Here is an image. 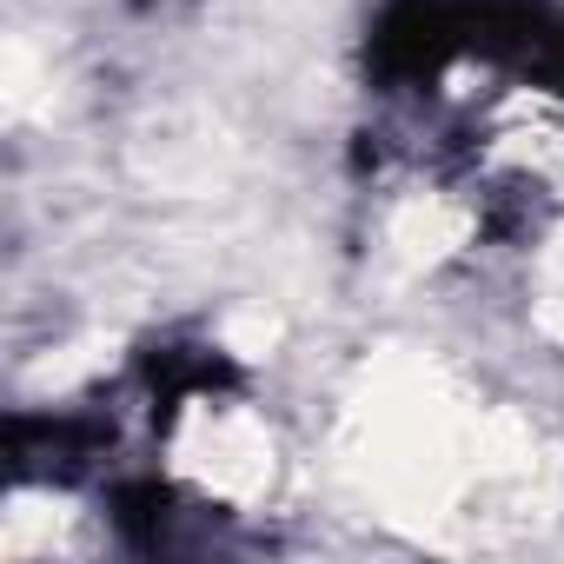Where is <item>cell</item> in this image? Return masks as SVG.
I'll return each instance as SVG.
<instances>
[{"label": "cell", "instance_id": "obj_3", "mask_svg": "<svg viewBox=\"0 0 564 564\" xmlns=\"http://www.w3.org/2000/svg\"><path fill=\"white\" fill-rule=\"evenodd\" d=\"M465 239H471V213H465L458 199H445V193H412V199L392 206V219H386V259H392V272H405V279L445 265Z\"/></svg>", "mask_w": 564, "mask_h": 564}, {"label": "cell", "instance_id": "obj_4", "mask_svg": "<svg viewBox=\"0 0 564 564\" xmlns=\"http://www.w3.org/2000/svg\"><path fill=\"white\" fill-rule=\"evenodd\" d=\"M531 326L551 346H564V226L544 239V252L531 265Z\"/></svg>", "mask_w": 564, "mask_h": 564}, {"label": "cell", "instance_id": "obj_1", "mask_svg": "<svg viewBox=\"0 0 564 564\" xmlns=\"http://www.w3.org/2000/svg\"><path fill=\"white\" fill-rule=\"evenodd\" d=\"M339 471L359 498L405 531H452L478 518H524L551 498L557 452L544 432L471 399L425 352H379L346 392L339 412Z\"/></svg>", "mask_w": 564, "mask_h": 564}, {"label": "cell", "instance_id": "obj_2", "mask_svg": "<svg viewBox=\"0 0 564 564\" xmlns=\"http://www.w3.org/2000/svg\"><path fill=\"white\" fill-rule=\"evenodd\" d=\"M166 452H173V471L186 485H199L206 498H219V505H259L279 478L272 425L252 405H232V399H193L173 419Z\"/></svg>", "mask_w": 564, "mask_h": 564}]
</instances>
